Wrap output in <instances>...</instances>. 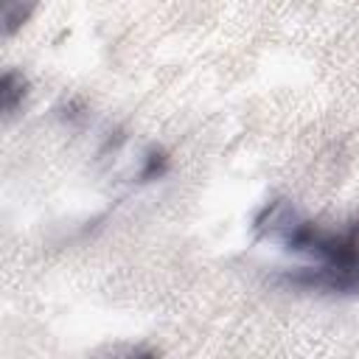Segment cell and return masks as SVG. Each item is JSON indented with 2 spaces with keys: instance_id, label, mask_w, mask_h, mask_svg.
Listing matches in <instances>:
<instances>
[{
  "instance_id": "2",
  "label": "cell",
  "mask_w": 359,
  "mask_h": 359,
  "mask_svg": "<svg viewBox=\"0 0 359 359\" xmlns=\"http://www.w3.org/2000/svg\"><path fill=\"white\" fill-rule=\"evenodd\" d=\"M3 3H6V8H3V34L11 36L20 25H25L36 0H3Z\"/></svg>"
},
{
  "instance_id": "1",
  "label": "cell",
  "mask_w": 359,
  "mask_h": 359,
  "mask_svg": "<svg viewBox=\"0 0 359 359\" xmlns=\"http://www.w3.org/2000/svg\"><path fill=\"white\" fill-rule=\"evenodd\" d=\"M25 95H28V79L17 70H6L3 81H0V104H3V118L6 121H11L22 109Z\"/></svg>"
}]
</instances>
